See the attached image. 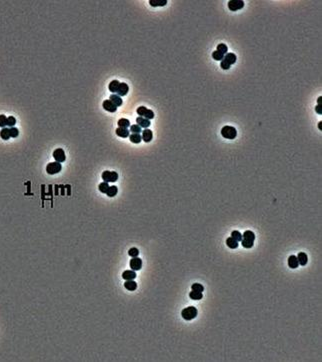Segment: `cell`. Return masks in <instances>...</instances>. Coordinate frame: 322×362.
<instances>
[{
    "label": "cell",
    "instance_id": "1",
    "mask_svg": "<svg viewBox=\"0 0 322 362\" xmlns=\"http://www.w3.org/2000/svg\"><path fill=\"white\" fill-rule=\"evenodd\" d=\"M254 241H255V234L251 230H246L242 234V240L240 241L241 245L244 248H252L254 245Z\"/></svg>",
    "mask_w": 322,
    "mask_h": 362
},
{
    "label": "cell",
    "instance_id": "2",
    "mask_svg": "<svg viewBox=\"0 0 322 362\" xmlns=\"http://www.w3.org/2000/svg\"><path fill=\"white\" fill-rule=\"evenodd\" d=\"M236 62V55L234 53H226L223 57V59L220 62V67L224 70H228L231 67V65H233Z\"/></svg>",
    "mask_w": 322,
    "mask_h": 362
},
{
    "label": "cell",
    "instance_id": "3",
    "mask_svg": "<svg viewBox=\"0 0 322 362\" xmlns=\"http://www.w3.org/2000/svg\"><path fill=\"white\" fill-rule=\"evenodd\" d=\"M197 309L194 307V306H189V307H186L184 308L182 311H181V316L182 318L184 320H192L194 319L196 316H197Z\"/></svg>",
    "mask_w": 322,
    "mask_h": 362
},
{
    "label": "cell",
    "instance_id": "4",
    "mask_svg": "<svg viewBox=\"0 0 322 362\" xmlns=\"http://www.w3.org/2000/svg\"><path fill=\"white\" fill-rule=\"evenodd\" d=\"M221 135L226 138V139L232 140L237 136V130L233 126H229V125H226L221 129Z\"/></svg>",
    "mask_w": 322,
    "mask_h": 362
},
{
    "label": "cell",
    "instance_id": "5",
    "mask_svg": "<svg viewBox=\"0 0 322 362\" xmlns=\"http://www.w3.org/2000/svg\"><path fill=\"white\" fill-rule=\"evenodd\" d=\"M137 114L140 116V117H144L148 120H151L154 118V112L151 109L146 108L145 106H139L136 110Z\"/></svg>",
    "mask_w": 322,
    "mask_h": 362
},
{
    "label": "cell",
    "instance_id": "6",
    "mask_svg": "<svg viewBox=\"0 0 322 362\" xmlns=\"http://www.w3.org/2000/svg\"><path fill=\"white\" fill-rule=\"evenodd\" d=\"M62 169V165L61 163L59 162H50L47 164L46 166V172L48 174H50V175H53V174H56V173H59Z\"/></svg>",
    "mask_w": 322,
    "mask_h": 362
},
{
    "label": "cell",
    "instance_id": "7",
    "mask_svg": "<svg viewBox=\"0 0 322 362\" xmlns=\"http://www.w3.org/2000/svg\"><path fill=\"white\" fill-rule=\"evenodd\" d=\"M101 176L104 182H115L118 179V173L115 171H104Z\"/></svg>",
    "mask_w": 322,
    "mask_h": 362
},
{
    "label": "cell",
    "instance_id": "8",
    "mask_svg": "<svg viewBox=\"0 0 322 362\" xmlns=\"http://www.w3.org/2000/svg\"><path fill=\"white\" fill-rule=\"evenodd\" d=\"M244 7V1L242 0H230L228 2V8L231 11H237Z\"/></svg>",
    "mask_w": 322,
    "mask_h": 362
},
{
    "label": "cell",
    "instance_id": "9",
    "mask_svg": "<svg viewBox=\"0 0 322 362\" xmlns=\"http://www.w3.org/2000/svg\"><path fill=\"white\" fill-rule=\"evenodd\" d=\"M53 158L55 159L56 162H64L66 160V156H65V153H64V150L61 149V148H57L53 151Z\"/></svg>",
    "mask_w": 322,
    "mask_h": 362
},
{
    "label": "cell",
    "instance_id": "10",
    "mask_svg": "<svg viewBox=\"0 0 322 362\" xmlns=\"http://www.w3.org/2000/svg\"><path fill=\"white\" fill-rule=\"evenodd\" d=\"M129 265H130V268L134 271H138L141 269L142 267V260L140 258L137 257H132V259L129 262Z\"/></svg>",
    "mask_w": 322,
    "mask_h": 362
},
{
    "label": "cell",
    "instance_id": "11",
    "mask_svg": "<svg viewBox=\"0 0 322 362\" xmlns=\"http://www.w3.org/2000/svg\"><path fill=\"white\" fill-rule=\"evenodd\" d=\"M128 91H129V86L127 85L126 83H124V82H122V83H120L119 84V87H118V89H117V95L118 96H125L128 93Z\"/></svg>",
    "mask_w": 322,
    "mask_h": 362
},
{
    "label": "cell",
    "instance_id": "12",
    "mask_svg": "<svg viewBox=\"0 0 322 362\" xmlns=\"http://www.w3.org/2000/svg\"><path fill=\"white\" fill-rule=\"evenodd\" d=\"M141 137H142L143 141L146 142V143H148V142H150L152 140V138H153V133H152V131L150 130V129L146 128V129H144V130L142 131Z\"/></svg>",
    "mask_w": 322,
    "mask_h": 362
},
{
    "label": "cell",
    "instance_id": "13",
    "mask_svg": "<svg viewBox=\"0 0 322 362\" xmlns=\"http://www.w3.org/2000/svg\"><path fill=\"white\" fill-rule=\"evenodd\" d=\"M102 106H103V108H104L106 111H108V112H115V111L117 110V107H116L109 99L104 100V101H103V104H102Z\"/></svg>",
    "mask_w": 322,
    "mask_h": 362
},
{
    "label": "cell",
    "instance_id": "14",
    "mask_svg": "<svg viewBox=\"0 0 322 362\" xmlns=\"http://www.w3.org/2000/svg\"><path fill=\"white\" fill-rule=\"evenodd\" d=\"M136 123H137V125H139L141 128H145V129L148 128L151 125L150 120L146 119L144 117H137L136 118Z\"/></svg>",
    "mask_w": 322,
    "mask_h": 362
},
{
    "label": "cell",
    "instance_id": "15",
    "mask_svg": "<svg viewBox=\"0 0 322 362\" xmlns=\"http://www.w3.org/2000/svg\"><path fill=\"white\" fill-rule=\"evenodd\" d=\"M122 278L124 280H134L136 278V272L134 270H125L122 273Z\"/></svg>",
    "mask_w": 322,
    "mask_h": 362
},
{
    "label": "cell",
    "instance_id": "16",
    "mask_svg": "<svg viewBox=\"0 0 322 362\" xmlns=\"http://www.w3.org/2000/svg\"><path fill=\"white\" fill-rule=\"evenodd\" d=\"M115 133L117 134V136L121 137V138H126V137H129V135H130L128 128H122V127H118L115 130Z\"/></svg>",
    "mask_w": 322,
    "mask_h": 362
},
{
    "label": "cell",
    "instance_id": "17",
    "mask_svg": "<svg viewBox=\"0 0 322 362\" xmlns=\"http://www.w3.org/2000/svg\"><path fill=\"white\" fill-rule=\"evenodd\" d=\"M298 265H299V263L297 260V257L295 255H290L288 257V266L291 268V269H296Z\"/></svg>",
    "mask_w": 322,
    "mask_h": 362
},
{
    "label": "cell",
    "instance_id": "18",
    "mask_svg": "<svg viewBox=\"0 0 322 362\" xmlns=\"http://www.w3.org/2000/svg\"><path fill=\"white\" fill-rule=\"evenodd\" d=\"M109 100H110L111 102H112V103H113L116 107L121 106L122 103H123V101H122V99H121V97L118 96L117 94H111V95H110V98H109Z\"/></svg>",
    "mask_w": 322,
    "mask_h": 362
},
{
    "label": "cell",
    "instance_id": "19",
    "mask_svg": "<svg viewBox=\"0 0 322 362\" xmlns=\"http://www.w3.org/2000/svg\"><path fill=\"white\" fill-rule=\"evenodd\" d=\"M124 287L129 291H134L137 288V283L134 280H126L124 283Z\"/></svg>",
    "mask_w": 322,
    "mask_h": 362
},
{
    "label": "cell",
    "instance_id": "20",
    "mask_svg": "<svg viewBox=\"0 0 322 362\" xmlns=\"http://www.w3.org/2000/svg\"><path fill=\"white\" fill-rule=\"evenodd\" d=\"M297 260H298V263L300 265L304 266L307 264V261H308V257L306 255V253L304 252H299L298 255H297Z\"/></svg>",
    "mask_w": 322,
    "mask_h": 362
},
{
    "label": "cell",
    "instance_id": "21",
    "mask_svg": "<svg viewBox=\"0 0 322 362\" xmlns=\"http://www.w3.org/2000/svg\"><path fill=\"white\" fill-rule=\"evenodd\" d=\"M149 4L152 7H161L165 6L167 4V0H150Z\"/></svg>",
    "mask_w": 322,
    "mask_h": 362
},
{
    "label": "cell",
    "instance_id": "22",
    "mask_svg": "<svg viewBox=\"0 0 322 362\" xmlns=\"http://www.w3.org/2000/svg\"><path fill=\"white\" fill-rule=\"evenodd\" d=\"M129 139L132 143H135V144H138V143H140L141 140H142V137L139 133H132L129 135Z\"/></svg>",
    "mask_w": 322,
    "mask_h": 362
},
{
    "label": "cell",
    "instance_id": "23",
    "mask_svg": "<svg viewBox=\"0 0 322 362\" xmlns=\"http://www.w3.org/2000/svg\"><path fill=\"white\" fill-rule=\"evenodd\" d=\"M119 84H120V82L118 81V80H113V81H111L108 85L109 91L112 92V93H116L117 92L118 87H119Z\"/></svg>",
    "mask_w": 322,
    "mask_h": 362
},
{
    "label": "cell",
    "instance_id": "24",
    "mask_svg": "<svg viewBox=\"0 0 322 362\" xmlns=\"http://www.w3.org/2000/svg\"><path fill=\"white\" fill-rule=\"evenodd\" d=\"M226 245L229 248H231V249H236L237 247H238L239 244H238V242H237L236 240H234L232 237H228L226 239Z\"/></svg>",
    "mask_w": 322,
    "mask_h": 362
},
{
    "label": "cell",
    "instance_id": "25",
    "mask_svg": "<svg viewBox=\"0 0 322 362\" xmlns=\"http://www.w3.org/2000/svg\"><path fill=\"white\" fill-rule=\"evenodd\" d=\"M0 136L3 140H8L10 138V130L9 128H6L4 127L1 129V131H0Z\"/></svg>",
    "mask_w": 322,
    "mask_h": 362
},
{
    "label": "cell",
    "instance_id": "26",
    "mask_svg": "<svg viewBox=\"0 0 322 362\" xmlns=\"http://www.w3.org/2000/svg\"><path fill=\"white\" fill-rule=\"evenodd\" d=\"M118 127H122V128H128L130 127V121H129L128 119L126 118H121L118 120Z\"/></svg>",
    "mask_w": 322,
    "mask_h": 362
},
{
    "label": "cell",
    "instance_id": "27",
    "mask_svg": "<svg viewBox=\"0 0 322 362\" xmlns=\"http://www.w3.org/2000/svg\"><path fill=\"white\" fill-rule=\"evenodd\" d=\"M117 192H118V188L116 186H109V188H108V190H107V192H106V195L108 196V197H114V196L117 194Z\"/></svg>",
    "mask_w": 322,
    "mask_h": 362
},
{
    "label": "cell",
    "instance_id": "28",
    "mask_svg": "<svg viewBox=\"0 0 322 362\" xmlns=\"http://www.w3.org/2000/svg\"><path fill=\"white\" fill-rule=\"evenodd\" d=\"M189 297L192 299V300H200V299H202L203 295H202V292L191 291L189 293Z\"/></svg>",
    "mask_w": 322,
    "mask_h": 362
},
{
    "label": "cell",
    "instance_id": "29",
    "mask_svg": "<svg viewBox=\"0 0 322 362\" xmlns=\"http://www.w3.org/2000/svg\"><path fill=\"white\" fill-rule=\"evenodd\" d=\"M216 50L219 51L220 53H222L223 55H225L226 53H227V51H228V47H227L226 44H224V43H220V44H218V45H217V49H216Z\"/></svg>",
    "mask_w": 322,
    "mask_h": 362
},
{
    "label": "cell",
    "instance_id": "30",
    "mask_svg": "<svg viewBox=\"0 0 322 362\" xmlns=\"http://www.w3.org/2000/svg\"><path fill=\"white\" fill-rule=\"evenodd\" d=\"M191 289L192 291H196V292H203L204 290V287L202 284L200 283H194L191 285Z\"/></svg>",
    "mask_w": 322,
    "mask_h": 362
},
{
    "label": "cell",
    "instance_id": "31",
    "mask_svg": "<svg viewBox=\"0 0 322 362\" xmlns=\"http://www.w3.org/2000/svg\"><path fill=\"white\" fill-rule=\"evenodd\" d=\"M108 188H109L108 182H101L99 186H98V189H99L101 193H105V194H106L107 190H108Z\"/></svg>",
    "mask_w": 322,
    "mask_h": 362
},
{
    "label": "cell",
    "instance_id": "32",
    "mask_svg": "<svg viewBox=\"0 0 322 362\" xmlns=\"http://www.w3.org/2000/svg\"><path fill=\"white\" fill-rule=\"evenodd\" d=\"M231 237L233 238L234 240H236L237 242H240V241L242 240V234H241L239 231L234 230V231H232V233H231Z\"/></svg>",
    "mask_w": 322,
    "mask_h": 362
},
{
    "label": "cell",
    "instance_id": "33",
    "mask_svg": "<svg viewBox=\"0 0 322 362\" xmlns=\"http://www.w3.org/2000/svg\"><path fill=\"white\" fill-rule=\"evenodd\" d=\"M223 57H224V55H223L222 53H220L219 51H217V50H215L214 52H212V58H213L214 60L221 61V60L223 59Z\"/></svg>",
    "mask_w": 322,
    "mask_h": 362
},
{
    "label": "cell",
    "instance_id": "34",
    "mask_svg": "<svg viewBox=\"0 0 322 362\" xmlns=\"http://www.w3.org/2000/svg\"><path fill=\"white\" fill-rule=\"evenodd\" d=\"M16 124V119L15 117H13V116H9V117H7V123H6V126L8 127H14V125Z\"/></svg>",
    "mask_w": 322,
    "mask_h": 362
},
{
    "label": "cell",
    "instance_id": "35",
    "mask_svg": "<svg viewBox=\"0 0 322 362\" xmlns=\"http://www.w3.org/2000/svg\"><path fill=\"white\" fill-rule=\"evenodd\" d=\"M141 130H142V128L139 126V125H137V124L130 125V131L132 133H140Z\"/></svg>",
    "mask_w": 322,
    "mask_h": 362
},
{
    "label": "cell",
    "instance_id": "36",
    "mask_svg": "<svg viewBox=\"0 0 322 362\" xmlns=\"http://www.w3.org/2000/svg\"><path fill=\"white\" fill-rule=\"evenodd\" d=\"M128 254L131 257H137L138 255H139V250H138L137 248H135V247L130 248V249H129V251H128Z\"/></svg>",
    "mask_w": 322,
    "mask_h": 362
},
{
    "label": "cell",
    "instance_id": "37",
    "mask_svg": "<svg viewBox=\"0 0 322 362\" xmlns=\"http://www.w3.org/2000/svg\"><path fill=\"white\" fill-rule=\"evenodd\" d=\"M9 130H10V137L16 138L19 135V130L16 127H11V128H9Z\"/></svg>",
    "mask_w": 322,
    "mask_h": 362
},
{
    "label": "cell",
    "instance_id": "38",
    "mask_svg": "<svg viewBox=\"0 0 322 362\" xmlns=\"http://www.w3.org/2000/svg\"><path fill=\"white\" fill-rule=\"evenodd\" d=\"M6 123H7V117L5 115L1 114L0 115V127H6Z\"/></svg>",
    "mask_w": 322,
    "mask_h": 362
},
{
    "label": "cell",
    "instance_id": "39",
    "mask_svg": "<svg viewBox=\"0 0 322 362\" xmlns=\"http://www.w3.org/2000/svg\"><path fill=\"white\" fill-rule=\"evenodd\" d=\"M315 111H316V113H317V114L322 115V105H318V104H317V106L315 107Z\"/></svg>",
    "mask_w": 322,
    "mask_h": 362
},
{
    "label": "cell",
    "instance_id": "40",
    "mask_svg": "<svg viewBox=\"0 0 322 362\" xmlns=\"http://www.w3.org/2000/svg\"><path fill=\"white\" fill-rule=\"evenodd\" d=\"M317 103H318V105H322V96H319L317 98Z\"/></svg>",
    "mask_w": 322,
    "mask_h": 362
},
{
    "label": "cell",
    "instance_id": "41",
    "mask_svg": "<svg viewBox=\"0 0 322 362\" xmlns=\"http://www.w3.org/2000/svg\"><path fill=\"white\" fill-rule=\"evenodd\" d=\"M318 128L320 129V130H322V121H320V122L318 123Z\"/></svg>",
    "mask_w": 322,
    "mask_h": 362
}]
</instances>
